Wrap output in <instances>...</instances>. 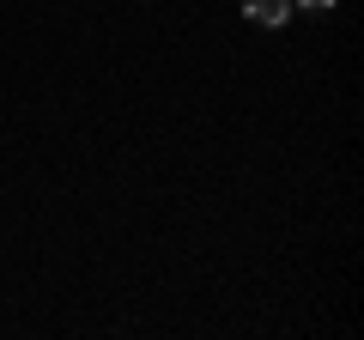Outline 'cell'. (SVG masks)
I'll use <instances>...</instances> for the list:
<instances>
[{"instance_id":"2","label":"cell","mask_w":364,"mask_h":340,"mask_svg":"<svg viewBox=\"0 0 364 340\" xmlns=\"http://www.w3.org/2000/svg\"><path fill=\"white\" fill-rule=\"evenodd\" d=\"M291 6H310V13H328V6H334V0H291Z\"/></svg>"},{"instance_id":"1","label":"cell","mask_w":364,"mask_h":340,"mask_svg":"<svg viewBox=\"0 0 364 340\" xmlns=\"http://www.w3.org/2000/svg\"><path fill=\"white\" fill-rule=\"evenodd\" d=\"M243 13H249V25H286L291 18V0H243Z\"/></svg>"}]
</instances>
